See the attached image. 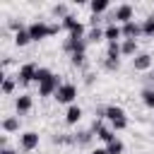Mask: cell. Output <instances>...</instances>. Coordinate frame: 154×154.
I'll return each mask as SVG.
<instances>
[{
	"label": "cell",
	"mask_w": 154,
	"mask_h": 154,
	"mask_svg": "<svg viewBox=\"0 0 154 154\" xmlns=\"http://www.w3.org/2000/svg\"><path fill=\"white\" fill-rule=\"evenodd\" d=\"M29 29V36H31V41H43V38H48V36H53V34H58V24H46V22H34V24H29L26 26Z\"/></svg>",
	"instance_id": "cell-1"
},
{
	"label": "cell",
	"mask_w": 154,
	"mask_h": 154,
	"mask_svg": "<svg viewBox=\"0 0 154 154\" xmlns=\"http://www.w3.org/2000/svg\"><path fill=\"white\" fill-rule=\"evenodd\" d=\"M120 55H123V51H120V43H108V48H106V60H103V67H106V70H118V65H120Z\"/></svg>",
	"instance_id": "cell-2"
},
{
	"label": "cell",
	"mask_w": 154,
	"mask_h": 154,
	"mask_svg": "<svg viewBox=\"0 0 154 154\" xmlns=\"http://www.w3.org/2000/svg\"><path fill=\"white\" fill-rule=\"evenodd\" d=\"M75 96H77V87L70 84V82H63L60 89L55 91V101H58V103H67V106H72Z\"/></svg>",
	"instance_id": "cell-3"
},
{
	"label": "cell",
	"mask_w": 154,
	"mask_h": 154,
	"mask_svg": "<svg viewBox=\"0 0 154 154\" xmlns=\"http://www.w3.org/2000/svg\"><path fill=\"white\" fill-rule=\"evenodd\" d=\"M36 70H38L36 63H24V65L19 67V72H17V82H19V84H31V82L36 79Z\"/></svg>",
	"instance_id": "cell-4"
},
{
	"label": "cell",
	"mask_w": 154,
	"mask_h": 154,
	"mask_svg": "<svg viewBox=\"0 0 154 154\" xmlns=\"http://www.w3.org/2000/svg\"><path fill=\"white\" fill-rule=\"evenodd\" d=\"M63 26L70 31V36H72V38H84V36H87V34H84V24H82V22H77L72 14H67V17L63 19Z\"/></svg>",
	"instance_id": "cell-5"
},
{
	"label": "cell",
	"mask_w": 154,
	"mask_h": 154,
	"mask_svg": "<svg viewBox=\"0 0 154 154\" xmlns=\"http://www.w3.org/2000/svg\"><path fill=\"white\" fill-rule=\"evenodd\" d=\"M60 84H63V82L58 79V75H51L46 82L38 84V94H41V96H55V91L60 89Z\"/></svg>",
	"instance_id": "cell-6"
},
{
	"label": "cell",
	"mask_w": 154,
	"mask_h": 154,
	"mask_svg": "<svg viewBox=\"0 0 154 154\" xmlns=\"http://www.w3.org/2000/svg\"><path fill=\"white\" fill-rule=\"evenodd\" d=\"M132 5H128V2H123V5H118L116 7V12H113V24L116 22H120V24H128V22H132Z\"/></svg>",
	"instance_id": "cell-7"
},
{
	"label": "cell",
	"mask_w": 154,
	"mask_h": 154,
	"mask_svg": "<svg viewBox=\"0 0 154 154\" xmlns=\"http://www.w3.org/2000/svg\"><path fill=\"white\" fill-rule=\"evenodd\" d=\"M19 144H22L24 152H34V149L38 147V132H34V130L22 132V135H19Z\"/></svg>",
	"instance_id": "cell-8"
},
{
	"label": "cell",
	"mask_w": 154,
	"mask_h": 154,
	"mask_svg": "<svg viewBox=\"0 0 154 154\" xmlns=\"http://www.w3.org/2000/svg\"><path fill=\"white\" fill-rule=\"evenodd\" d=\"M103 118L113 125V123H118V120H128L125 118V111L120 108V106H116V103H111V106H106L103 108Z\"/></svg>",
	"instance_id": "cell-9"
},
{
	"label": "cell",
	"mask_w": 154,
	"mask_h": 154,
	"mask_svg": "<svg viewBox=\"0 0 154 154\" xmlns=\"http://www.w3.org/2000/svg\"><path fill=\"white\" fill-rule=\"evenodd\" d=\"M65 51L70 53V55H77V53H84L87 51V38H67L65 41Z\"/></svg>",
	"instance_id": "cell-10"
},
{
	"label": "cell",
	"mask_w": 154,
	"mask_h": 154,
	"mask_svg": "<svg viewBox=\"0 0 154 154\" xmlns=\"http://www.w3.org/2000/svg\"><path fill=\"white\" fill-rule=\"evenodd\" d=\"M103 38H106L108 43H118V41L123 38V29H120L118 24H113V22H111V24L103 29Z\"/></svg>",
	"instance_id": "cell-11"
},
{
	"label": "cell",
	"mask_w": 154,
	"mask_h": 154,
	"mask_svg": "<svg viewBox=\"0 0 154 154\" xmlns=\"http://www.w3.org/2000/svg\"><path fill=\"white\" fill-rule=\"evenodd\" d=\"M132 67H135L137 72L149 70V67H152V55H149V53H137V55L132 58Z\"/></svg>",
	"instance_id": "cell-12"
},
{
	"label": "cell",
	"mask_w": 154,
	"mask_h": 154,
	"mask_svg": "<svg viewBox=\"0 0 154 154\" xmlns=\"http://www.w3.org/2000/svg\"><path fill=\"white\" fill-rule=\"evenodd\" d=\"M120 29H123V38H135L137 41V36L142 34V24H137V22H128Z\"/></svg>",
	"instance_id": "cell-13"
},
{
	"label": "cell",
	"mask_w": 154,
	"mask_h": 154,
	"mask_svg": "<svg viewBox=\"0 0 154 154\" xmlns=\"http://www.w3.org/2000/svg\"><path fill=\"white\" fill-rule=\"evenodd\" d=\"M31 106H34V99H31L29 94L17 96V101H14V108H17V113H19V116H22V113H29V111H31Z\"/></svg>",
	"instance_id": "cell-14"
},
{
	"label": "cell",
	"mask_w": 154,
	"mask_h": 154,
	"mask_svg": "<svg viewBox=\"0 0 154 154\" xmlns=\"http://www.w3.org/2000/svg\"><path fill=\"white\" fill-rule=\"evenodd\" d=\"M94 132H96V137H99V140H103L106 144H108L111 140H116L113 130H111V128H103V125H101L99 120H94Z\"/></svg>",
	"instance_id": "cell-15"
},
{
	"label": "cell",
	"mask_w": 154,
	"mask_h": 154,
	"mask_svg": "<svg viewBox=\"0 0 154 154\" xmlns=\"http://www.w3.org/2000/svg\"><path fill=\"white\" fill-rule=\"evenodd\" d=\"M79 118H82V108H79L77 103L67 106V111H65V123H67V125H75V123H79Z\"/></svg>",
	"instance_id": "cell-16"
},
{
	"label": "cell",
	"mask_w": 154,
	"mask_h": 154,
	"mask_svg": "<svg viewBox=\"0 0 154 154\" xmlns=\"http://www.w3.org/2000/svg\"><path fill=\"white\" fill-rule=\"evenodd\" d=\"M29 41H31V36H29V29H26V26L19 29V31H14V46L22 48V46H26Z\"/></svg>",
	"instance_id": "cell-17"
},
{
	"label": "cell",
	"mask_w": 154,
	"mask_h": 154,
	"mask_svg": "<svg viewBox=\"0 0 154 154\" xmlns=\"http://www.w3.org/2000/svg\"><path fill=\"white\" fill-rule=\"evenodd\" d=\"M120 51H123V55H135V51H137V41H135V38H123Z\"/></svg>",
	"instance_id": "cell-18"
},
{
	"label": "cell",
	"mask_w": 154,
	"mask_h": 154,
	"mask_svg": "<svg viewBox=\"0 0 154 154\" xmlns=\"http://www.w3.org/2000/svg\"><path fill=\"white\" fill-rule=\"evenodd\" d=\"M87 43H96V41H101L103 38V29H99V26H91L89 31H87Z\"/></svg>",
	"instance_id": "cell-19"
},
{
	"label": "cell",
	"mask_w": 154,
	"mask_h": 154,
	"mask_svg": "<svg viewBox=\"0 0 154 154\" xmlns=\"http://www.w3.org/2000/svg\"><path fill=\"white\" fill-rule=\"evenodd\" d=\"M89 10H91V12H94V17H96V14H101V12H106V10H108V0H94V2L89 5Z\"/></svg>",
	"instance_id": "cell-20"
},
{
	"label": "cell",
	"mask_w": 154,
	"mask_h": 154,
	"mask_svg": "<svg viewBox=\"0 0 154 154\" xmlns=\"http://www.w3.org/2000/svg\"><path fill=\"white\" fill-rule=\"evenodd\" d=\"M140 96H142V103H144L147 108H154V89H149V87H147V89H142V94H140Z\"/></svg>",
	"instance_id": "cell-21"
},
{
	"label": "cell",
	"mask_w": 154,
	"mask_h": 154,
	"mask_svg": "<svg viewBox=\"0 0 154 154\" xmlns=\"http://www.w3.org/2000/svg\"><path fill=\"white\" fill-rule=\"evenodd\" d=\"M2 130H5V132L19 130V118H5V120H2Z\"/></svg>",
	"instance_id": "cell-22"
},
{
	"label": "cell",
	"mask_w": 154,
	"mask_h": 154,
	"mask_svg": "<svg viewBox=\"0 0 154 154\" xmlns=\"http://www.w3.org/2000/svg\"><path fill=\"white\" fill-rule=\"evenodd\" d=\"M106 152L108 154H123V142L116 137V140H111L108 144H106Z\"/></svg>",
	"instance_id": "cell-23"
},
{
	"label": "cell",
	"mask_w": 154,
	"mask_h": 154,
	"mask_svg": "<svg viewBox=\"0 0 154 154\" xmlns=\"http://www.w3.org/2000/svg\"><path fill=\"white\" fill-rule=\"evenodd\" d=\"M142 34L144 36H154V17H147L142 22Z\"/></svg>",
	"instance_id": "cell-24"
},
{
	"label": "cell",
	"mask_w": 154,
	"mask_h": 154,
	"mask_svg": "<svg viewBox=\"0 0 154 154\" xmlns=\"http://www.w3.org/2000/svg\"><path fill=\"white\" fill-rule=\"evenodd\" d=\"M51 75H53V72H51L48 67H38V70H36V79H34V82H36V84H41V82H46Z\"/></svg>",
	"instance_id": "cell-25"
},
{
	"label": "cell",
	"mask_w": 154,
	"mask_h": 154,
	"mask_svg": "<svg viewBox=\"0 0 154 154\" xmlns=\"http://www.w3.org/2000/svg\"><path fill=\"white\" fill-rule=\"evenodd\" d=\"M14 82H17V79L5 77V79H2V94H12V91H14Z\"/></svg>",
	"instance_id": "cell-26"
},
{
	"label": "cell",
	"mask_w": 154,
	"mask_h": 154,
	"mask_svg": "<svg viewBox=\"0 0 154 154\" xmlns=\"http://www.w3.org/2000/svg\"><path fill=\"white\" fill-rule=\"evenodd\" d=\"M53 14L65 19V17H67V7H65V5H55V7H53Z\"/></svg>",
	"instance_id": "cell-27"
},
{
	"label": "cell",
	"mask_w": 154,
	"mask_h": 154,
	"mask_svg": "<svg viewBox=\"0 0 154 154\" xmlns=\"http://www.w3.org/2000/svg\"><path fill=\"white\" fill-rule=\"evenodd\" d=\"M70 63H72V65H82V63H84V53H77V55H70Z\"/></svg>",
	"instance_id": "cell-28"
},
{
	"label": "cell",
	"mask_w": 154,
	"mask_h": 154,
	"mask_svg": "<svg viewBox=\"0 0 154 154\" xmlns=\"http://www.w3.org/2000/svg\"><path fill=\"white\" fill-rule=\"evenodd\" d=\"M0 154H14V152H12L10 147H2V152H0Z\"/></svg>",
	"instance_id": "cell-29"
},
{
	"label": "cell",
	"mask_w": 154,
	"mask_h": 154,
	"mask_svg": "<svg viewBox=\"0 0 154 154\" xmlns=\"http://www.w3.org/2000/svg\"><path fill=\"white\" fill-rule=\"evenodd\" d=\"M91 154H108V152H106V147H103V149H94Z\"/></svg>",
	"instance_id": "cell-30"
},
{
	"label": "cell",
	"mask_w": 154,
	"mask_h": 154,
	"mask_svg": "<svg viewBox=\"0 0 154 154\" xmlns=\"http://www.w3.org/2000/svg\"><path fill=\"white\" fill-rule=\"evenodd\" d=\"M149 77H152V79H154V70H152V75H149Z\"/></svg>",
	"instance_id": "cell-31"
}]
</instances>
